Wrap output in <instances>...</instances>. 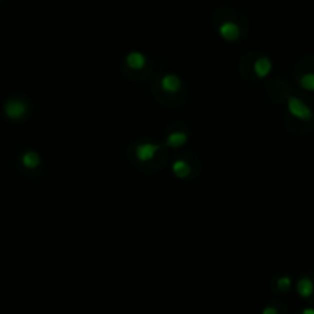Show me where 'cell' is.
Masks as SVG:
<instances>
[{
  "label": "cell",
  "instance_id": "1",
  "mask_svg": "<svg viewBox=\"0 0 314 314\" xmlns=\"http://www.w3.org/2000/svg\"><path fill=\"white\" fill-rule=\"evenodd\" d=\"M286 109L294 118L300 120V122H310L312 120V110L311 108L298 96H288L286 98Z\"/></svg>",
  "mask_w": 314,
  "mask_h": 314
},
{
  "label": "cell",
  "instance_id": "2",
  "mask_svg": "<svg viewBox=\"0 0 314 314\" xmlns=\"http://www.w3.org/2000/svg\"><path fill=\"white\" fill-rule=\"evenodd\" d=\"M161 146L155 142H142L138 144L135 148V156L141 161V162H149L155 158V155L160 152Z\"/></svg>",
  "mask_w": 314,
  "mask_h": 314
},
{
  "label": "cell",
  "instance_id": "3",
  "mask_svg": "<svg viewBox=\"0 0 314 314\" xmlns=\"http://www.w3.org/2000/svg\"><path fill=\"white\" fill-rule=\"evenodd\" d=\"M26 112H28V106L22 100H10L5 104V115L11 120H20L26 115Z\"/></svg>",
  "mask_w": 314,
  "mask_h": 314
},
{
  "label": "cell",
  "instance_id": "4",
  "mask_svg": "<svg viewBox=\"0 0 314 314\" xmlns=\"http://www.w3.org/2000/svg\"><path fill=\"white\" fill-rule=\"evenodd\" d=\"M218 32H220L221 38H224L227 42H236L240 37V28H239V25H238V23H234V22H230V20L221 23Z\"/></svg>",
  "mask_w": 314,
  "mask_h": 314
},
{
  "label": "cell",
  "instance_id": "5",
  "mask_svg": "<svg viewBox=\"0 0 314 314\" xmlns=\"http://www.w3.org/2000/svg\"><path fill=\"white\" fill-rule=\"evenodd\" d=\"M181 84L182 83H181L180 77H176L175 74H166L160 80V88L166 94H176L181 89Z\"/></svg>",
  "mask_w": 314,
  "mask_h": 314
},
{
  "label": "cell",
  "instance_id": "6",
  "mask_svg": "<svg viewBox=\"0 0 314 314\" xmlns=\"http://www.w3.org/2000/svg\"><path fill=\"white\" fill-rule=\"evenodd\" d=\"M253 69H254L256 77L262 80V78H265V77H268V76H270V72H272V69H273V63H272V60H270L268 57H259V58L254 62Z\"/></svg>",
  "mask_w": 314,
  "mask_h": 314
},
{
  "label": "cell",
  "instance_id": "7",
  "mask_svg": "<svg viewBox=\"0 0 314 314\" xmlns=\"http://www.w3.org/2000/svg\"><path fill=\"white\" fill-rule=\"evenodd\" d=\"M187 141H188V135L186 132L178 130V132H172L166 138V146L170 149H180V148L186 146Z\"/></svg>",
  "mask_w": 314,
  "mask_h": 314
},
{
  "label": "cell",
  "instance_id": "8",
  "mask_svg": "<svg viewBox=\"0 0 314 314\" xmlns=\"http://www.w3.org/2000/svg\"><path fill=\"white\" fill-rule=\"evenodd\" d=\"M296 290H298V294L302 298V299H308L314 294V282L312 279L304 276L298 280L296 284Z\"/></svg>",
  "mask_w": 314,
  "mask_h": 314
},
{
  "label": "cell",
  "instance_id": "9",
  "mask_svg": "<svg viewBox=\"0 0 314 314\" xmlns=\"http://www.w3.org/2000/svg\"><path fill=\"white\" fill-rule=\"evenodd\" d=\"M148 60H146V56L138 52V51H134V52H129L126 56V64L128 68L134 69V70H140L142 69L144 66H146Z\"/></svg>",
  "mask_w": 314,
  "mask_h": 314
},
{
  "label": "cell",
  "instance_id": "10",
  "mask_svg": "<svg viewBox=\"0 0 314 314\" xmlns=\"http://www.w3.org/2000/svg\"><path fill=\"white\" fill-rule=\"evenodd\" d=\"M172 172H174V175H175L176 178L184 180V178H187V176L190 175V166H188V162L184 161V160H176V161H174V164H172Z\"/></svg>",
  "mask_w": 314,
  "mask_h": 314
},
{
  "label": "cell",
  "instance_id": "11",
  "mask_svg": "<svg viewBox=\"0 0 314 314\" xmlns=\"http://www.w3.org/2000/svg\"><path fill=\"white\" fill-rule=\"evenodd\" d=\"M22 162L26 168H37L40 164V155L34 150H28L22 155Z\"/></svg>",
  "mask_w": 314,
  "mask_h": 314
},
{
  "label": "cell",
  "instance_id": "12",
  "mask_svg": "<svg viewBox=\"0 0 314 314\" xmlns=\"http://www.w3.org/2000/svg\"><path fill=\"white\" fill-rule=\"evenodd\" d=\"M299 86L306 92H314V72H306L299 78Z\"/></svg>",
  "mask_w": 314,
  "mask_h": 314
},
{
  "label": "cell",
  "instance_id": "13",
  "mask_svg": "<svg viewBox=\"0 0 314 314\" xmlns=\"http://www.w3.org/2000/svg\"><path fill=\"white\" fill-rule=\"evenodd\" d=\"M276 285H278V288H279V292H280V293H286L288 290L292 288L293 280H292V278H290V276H280V278L278 279Z\"/></svg>",
  "mask_w": 314,
  "mask_h": 314
},
{
  "label": "cell",
  "instance_id": "14",
  "mask_svg": "<svg viewBox=\"0 0 314 314\" xmlns=\"http://www.w3.org/2000/svg\"><path fill=\"white\" fill-rule=\"evenodd\" d=\"M262 314H279V311L274 306H265L262 310Z\"/></svg>",
  "mask_w": 314,
  "mask_h": 314
},
{
  "label": "cell",
  "instance_id": "15",
  "mask_svg": "<svg viewBox=\"0 0 314 314\" xmlns=\"http://www.w3.org/2000/svg\"><path fill=\"white\" fill-rule=\"evenodd\" d=\"M300 314H314V308H311V306H308V308H304Z\"/></svg>",
  "mask_w": 314,
  "mask_h": 314
}]
</instances>
